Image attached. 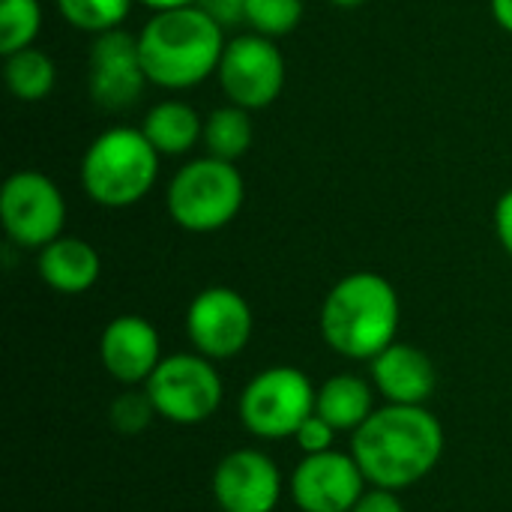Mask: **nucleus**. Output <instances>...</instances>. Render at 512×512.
<instances>
[{
  "instance_id": "f257e3e1",
  "label": "nucleus",
  "mask_w": 512,
  "mask_h": 512,
  "mask_svg": "<svg viewBox=\"0 0 512 512\" xmlns=\"http://www.w3.org/2000/svg\"><path fill=\"white\" fill-rule=\"evenodd\" d=\"M351 456L375 489L402 492L426 480L444 456V426L426 405H384L351 432Z\"/></svg>"
},
{
  "instance_id": "f03ea898",
  "label": "nucleus",
  "mask_w": 512,
  "mask_h": 512,
  "mask_svg": "<svg viewBox=\"0 0 512 512\" xmlns=\"http://www.w3.org/2000/svg\"><path fill=\"white\" fill-rule=\"evenodd\" d=\"M402 303L390 279L372 270L342 276L321 303V339L345 360L372 363L396 342Z\"/></svg>"
},
{
  "instance_id": "7ed1b4c3",
  "label": "nucleus",
  "mask_w": 512,
  "mask_h": 512,
  "mask_svg": "<svg viewBox=\"0 0 512 512\" xmlns=\"http://www.w3.org/2000/svg\"><path fill=\"white\" fill-rule=\"evenodd\" d=\"M225 27L201 6L153 12L138 33L147 81L165 90H189L207 81L225 51Z\"/></svg>"
},
{
  "instance_id": "20e7f679",
  "label": "nucleus",
  "mask_w": 512,
  "mask_h": 512,
  "mask_svg": "<svg viewBox=\"0 0 512 512\" xmlns=\"http://www.w3.org/2000/svg\"><path fill=\"white\" fill-rule=\"evenodd\" d=\"M159 150L144 129L111 126L90 141L81 159V186L90 201L108 210L138 204L159 177Z\"/></svg>"
},
{
  "instance_id": "39448f33",
  "label": "nucleus",
  "mask_w": 512,
  "mask_h": 512,
  "mask_svg": "<svg viewBox=\"0 0 512 512\" xmlns=\"http://www.w3.org/2000/svg\"><path fill=\"white\" fill-rule=\"evenodd\" d=\"M246 201V183L234 162L201 156L177 168L168 183V216L192 234H210L231 225Z\"/></svg>"
},
{
  "instance_id": "423d86ee",
  "label": "nucleus",
  "mask_w": 512,
  "mask_h": 512,
  "mask_svg": "<svg viewBox=\"0 0 512 512\" xmlns=\"http://www.w3.org/2000/svg\"><path fill=\"white\" fill-rule=\"evenodd\" d=\"M318 387L297 366H270L258 372L240 393L237 411L249 435L261 441L294 438L315 414Z\"/></svg>"
},
{
  "instance_id": "0eeeda50",
  "label": "nucleus",
  "mask_w": 512,
  "mask_h": 512,
  "mask_svg": "<svg viewBox=\"0 0 512 512\" xmlns=\"http://www.w3.org/2000/svg\"><path fill=\"white\" fill-rule=\"evenodd\" d=\"M156 414L174 426H201L207 423L225 396L222 375L216 363L198 351H180L162 357L150 381L144 384Z\"/></svg>"
},
{
  "instance_id": "6e6552de",
  "label": "nucleus",
  "mask_w": 512,
  "mask_h": 512,
  "mask_svg": "<svg viewBox=\"0 0 512 512\" xmlns=\"http://www.w3.org/2000/svg\"><path fill=\"white\" fill-rule=\"evenodd\" d=\"M0 222L15 246L39 252L57 240L66 225V201L60 186L33 168L9 174L0 189Z\"/></svg>"
},
{
  "instance_id": "1a4fd4ad",
  "label": "nucleus",
  "mask_w": 512,
  "mask_h": 512,
  "mask_svg": "<svg viewBox=\"0 0 512 512\" xmlns=\"http://www.w3.org/2000/svg\"><path fill=\"white\" fill-rule=\"evenodd\" d=\"M285 54L276 39L261 33H240L225 42L216 78L231 105L246 111L267 108L285 87Z\"/></svg>"
},
{
  "instance_id": "9d476101",
  "label": "nucleus",
  "mask_w": 512,
  "mask_h": 512,
  "mask_svg": "<svg viewBox=\"0 0 512 512\" xmlns=\"http://www.w3.org/2000/svg\"><path fill=\"white\" fill-rule=\"evenodd\" d=\"M255 330L252 306L228 285H210L198 291L186 309V336L192 351L207 360H231L246 351Z\"/></svg>"
},
{
  "instance_id": "9b49d317",
  "label": "nucleus",
  "mask_w": 512,
  "mask_h": 512,
  "mask_svg": "<svg viewBox=\"0 0 512 512\" xmlns=\"http://www.w3.org/2000/svg\"><path fill=\"white\" fill-rule=\"evenodd\" d=\"M147 84L138 36L126 30H108L93 36L87 54V90L90 99L105 111L132 108Z\"/></svg>"
},
{
  "instance_id": "f8f14e48",
  "label": "nucleus",
  "mask_w": 512,
  "mask_h": 512,
  "mask_svg": "<svg viewBox=\"0 0 512 512\" xmlns=\"http://www.w3.org/2000/svg\"><path fill=\"white\" fill-rule=\"evenodd\" d=\"M288 489L300 512H351L369 483L351 450L339 453L333 447L327 453L303 456L291 471Z\"/></svg>"
},
{
  "instance_id": "ddd939ff",
  "label": "nucleus",
  "mask_w": 512,
  "mask_h": 512,
  "mask_svg": "<svg viewBox=\"0 0 512 512\" xmlns=\"http://www.w3.org/2000/svg\"><path fill=\"white\" fill-rule=\"evenodd\" d=\"M213 501L222 512H276L282 471L264 450H231L213 471Z\"/></svg>"
},
{
  "instance_id": "4468645a",
  "label": "nucleus",
  "mask_w": 512,
  "mask_h": 512,
  "mask_svg": "<svg viewBox=\"0 0 512 512\" xmlns=\"http://www.w3.org/2000/svg\"><path fill=\"white\" fill-rule=\"evenodd\" d=\"M99 363L123 387H144L162 363L159 330L141 315H117L99 336Z\"/></svg>"
},
{
  "instance_id": "2eb2a0df",
  "label": "nucleus",
  "mask_w": 512,
  "mask_h": 512,
  "mask_svg": "<svg viewBox=\"0 0 512 512\" xmlns=\"http://www.w3.org/2000/svg\"><path fill=\"white\" fill-rule=\"evenodd\" d=\"M372 384L390 405H426L438 387L432 357L408 342H393L372 363Z\"/></svg>"
},
{
  "instance_id": "dca6fc26",
  "label": "nucleus",
  "mask_w": 512,
  "mask_h": 512,
  "mask_svg": "<svg viewBox=\"0 0 512 512\" xmlns=\"http://www.w3.org/2000/svg\"><path fill=\"white\" fill-rule=\"evenodd\" d=\"M36 273L51 291L75 297V294H87L99 282L102 258L96 246H90L87 240L60 234L57 240L39 249Z\"/></svg>"
},
{
  "instance_id": "f3484780",
  "label": "nucleus",
  "mask_w": 512,
  "mask_h": 512,
  "mask_svg": "<svg viewBox=\"0 0 512 512\" xmlns=\"http://www.w3.org/2000/svg\"><path fill=\"white\" fill-rule=\"evenodd\" d=\"M375 384L360 375H333L318 387L315 414L336 432H357L375 411Z\"/></svg>"
},
{
  "instance_id": "a211bd4d",
  "label": "nucleus",
  "mask_w": 512,
  "mask_h": 512,
  "mask_svg": "<svg viewBox=\"0 0 512 512\" xmlns=\"http://www.w3.org/2000/svg\"><path fill=\"white\" fill-rule=\"evenodd\" d=\"M141 129L150 138V144L159 150V156H183L201 141L204 120L189 102L162 99L147 111Z\"/></svg>"
},
{
  "instance_id": "6ab92c4d",
  "label": "nucleus",
  "mask_w": 512,
  "mask_h": 512,
  "mask_svg": "<svg viewBox=\"0 0 512 512\" xmlns=\"http://www.w3.org/2000/svg\"><path fill=\"white\" fill-rule=\"evenodd\" d=\"M3 78L15 99L21 102H42L57 81V66L42 48H21L3 57Z\"/></svg>"
},
{
  "instance_id": "aec40b11",
  "label": "nucleus",
  "mask_w": 512,
  "mask_h": 512,
  "mask_svg": "<svg viewBox=\"0 0 512 512\" xmlns=\"http://www.w3.org/2000/svg\"><path fill=\"white\" fill-rule=\"evenodd\" d=\"M252 138H255V129H252L249 111L240 108V105H222V108H213L204 117L201 141L207 147V156L237 162L240 156L249 153Z\"/></svg>"
},
{
  "instance_id": "412c9836",
  "label": "nucleus",
  "mask_w": 512,
  "mask_h": 512,
  "mask_svg": "<svg viewBox=\"0 0 512 512\" xmlns=\"http://www.w3.org/2000/svg\"><path fill=\"white\" fill-rule=\"evenodd\" d=\"M135 0H57V9L63 15L66 24H72L75 30L84 33H108L117 30Z\"/></svg>"
},
{
  "instance_id": "4be33fe9",
  "label": "nucleus",
  "mask_w": 512,
  "mask_h": 512,
  "mask_svg": "<svg viewBox=\"0 0 512 512\" xmlns=\"http://www.w3.org/2000/svg\"><path fill=\"white\" fill-rule=\"evenodd\" d=\"M42 27L39 0H0V54L30 48Z\"/></svg>"
},
{
  "instance_id": "5701e85b",
  "label": "nucleus",
  "mask_w": 512,
  "mask_h": 512,
  "mask_svg": "<svg viewBox=\"0 0 512 512\" xmlns=\"http://www.w3.org/2000/svg\"><path fill=\"white\" fill-rule=\"evenodd\" d=\"M303 21V0H249L246 3V24L252 33L279 39L297 30Z\"/></svg>"
},
{
  "instance_id": "b1692460",
  "label": "nucleus",
  "mask_w": 512,
  "mask_h": 512,
  "mask_svg": "<svg viewBox=\"0 0 512 512\" xmlns=\"http://www.w3.org/2000/svg\"><path fill=\"white\" fill-rule=\"evenodd\" d=\"M156 417L159 414H156V408H153V402H150V396H147L144 387L141 390L138 387H129L108 408V423L120 435H141Z\"/></svg>"
},
{
  "instance_id": "393cba45",
  "label": "nucleus",
  "mask_w": 512,
  "mask_h": 512,
  "mask_svg": "<svg viewBox=\"0 0 512 512\" xmlns=\"http://www.w3.org/2000/svg\"><path fill=\"white\" fill-rule=\"evenodd\" d=\"M336 429L324 420V417H318V414H312L297 432H294V441H297V447H300V453L303 456H315V453H327V450H333V444H336Z\"/></svg>"
},
{
  "instance_id": "a878e982",
  "label": "nucleus",
  "mask_w": 512,
  "mask_h": 512,
  "mask_svg": "<svg viewBox=\"0 0 512 512\" xmlns=\"http://www.w3.org/2000/svg\"><path fill=\"white\" fill-rule=\"evenodd\" d=\"M246 3L249 0H198L195 6H201L216 24L234 27V24L246 21Z\"/></svg>"
},
{
  "instance_id": "bb28decb",
  "label": "nucleus",
  "mask_w": 512,
  "mask_h": 512,
  "mask_svg": "<svg viewBox=\"0 0 512 512\" xmlns=\"http://www.w3.org/2000/svg\"><path fill=\"white\" fill-rule=\"evenodd\" d=\"M351 512H408L405 510V504H402V498L396 495V492H387V489H366L363 492V498L354 504V510Z\"/></svg>"
},
{
  "instance_id": "cd10ccee",
  "label": "nucleus",
  "mask_w": 512,
  "mask_h": 512,
  "mask_svg": "<svg viewBox=\"0 0 512 512\" xmlns=\"http://www.w3.org/2000/svg\"><path fill=\"white\" fill-rule=\"evenodd\" d=\"M495 234L504 252L512 258V189H507L495 204Z\"/></svg>"
},
{
  "instance_id": "c85d7f7f",
  "label": "nucleus",
  "mask_w": 512,
  "mask_h": 512,
  "mask_svg": "<svg viewBox=\"0 0 512 512\" xmlns=\"http://www.w3.org/2000/svg\"><path fill=\"white\" fill-rule=\"evenodd\" d=\"M492 3V15L501 24V30L512 33V0H489Z\"/></svg>"
},
{
  "instance_id": "c756f323",
  "label": "nucleus",
  "mask_w": 512,
  "mask_h": 512,
  "mask_svg": "<svg viewBox=\"0 0 512 512\" xmlns=\"http://www.w3.org/2000/svg\"><path fill=\"white\" fill-rule=\"evenodd\" d=\"M138 3H144V6H147V9H153V12H165V9L195 6L198 0H138Z\"/></svg>"
},
{
  "instance_id": "7c9ffc66",
  "label": "nucleus",
  "mask_w": 512,
  "mask_h": 512,
  "mask_svg": "<svg viewBox=\"0 0 512 512\" xmlns=\"http://www.w3.org/2000/svg\"><path fill=\"white\" fill-rule=\"evenodd\" d=\"M333 6H339V9H357V6H363L366 0H330Z\"/></svg>"
}]
</instances>
